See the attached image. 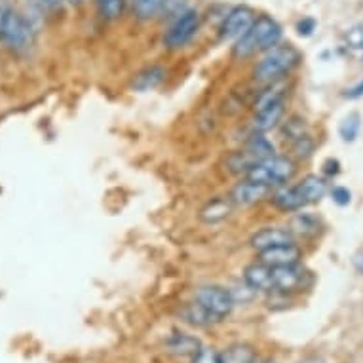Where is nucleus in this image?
<instances>
[{"mask_svg": "<svg viewBox=\"0 0 363 363\" xmlns=\"http://www.w3.org/2000/svg\"><path fill=\"white\" fill-rule=\"evenodd\" d=\"M281 25L270 16H259L255 23L240 40L234 42L233 57L234 60H247L251 55L268 52L270 48L278 46L281 40Z\"/></svg>", "mask_w": 363, "mask_h": 363, "instance_id": "obj_1", "label": "nucleus"}, {"mask_svg": "<svg viewBox=\"0 0 363 363\" xmlns=\"http://www.w3.org/2000/svg\"><path fill=\"white\" fill-rule=\"evenodd\" d=\"M303 55L293 44H278L264 52L253 67V78L259 84L280 82L301 63Z\"/></svg>", "mask_w": 363, "mask_h": 363, "instance_id": "obj_2", "label": "nucleus"}, {"mask_svg": "<svg viewBox=\"0 0 363 363\" xmlns=\"http://www.w3.org/2000/svg\"><path fill=\"white\" fill-rule=\"evenodd\" d=\"M297 173V164L287 156H270L251 167L245 179H251L267 189H280L287 185Z\"/></svg>", "mask_w": 363, "mask_h": 363, "instance_id": "obj_3", "label": "nucleus"}, {"mask_svg": "<svg viewBox=\"0 0 363 363\" xmlns=\"http://www.w3.org/2000/svg\"><path fill=\"white\" fill-rule=\"evenodd\" d=\"M35 35V25L30 23L29 18H25L23 13L8 8L2 27H0V42L6 46L12 54H21L29 48Z\"/></svg>", "mask_w": 363, "mask_h": 363, "instance_id": "obj_4", "label": "nucleus"}, {"mask_svg": "<svg viewBox=\"0 0 363 363\" xmlns=\"http://www.w3.org/2000/svg\"><path fill=\"white\" fill-rule=\"evenodd\" d=\"M198 29H200V13L189 8L173 19V23L164 35V46L172 52L185 48L186 44L196 36Z\"/></svg>", "mask_w": 363, "mask_h": 363, "instance_id": "obj_5", "label": "nucleus"}, {"mask_svg": "<svg viewBox=\"0 0 363 363\" xmlns=\"http://www.w3.org/2000/svg\"><path fill=\"white\" fill-rule=\"evenodd\" d=\"M194 301L200 303L203 308H208L219 320L226 318L234 308V297L230 289L220 286H202L194 291Z\"/></svg>", "mask_w": 363, "mask_h": 363, "instance_id": "obj_6", "label": "nucleus"}, {"mask_svg": "<svg viewBox=\"0 0 363 363\" xmlns=\"http://www.w3.org/2000/svg\"><path fill=\"white\" fill-rule=\"evenodd\" d=\"M255 12H253V8L250 6H236L233 8L230 12L226 13L225 19H223V23L219 27L220 38L223 40H240L242 36L247 33V30L253 27L255 23Z\"/></svg>", "mask_w": 363, "mask_h": 363, "instance_id": "obj_7", "label": "nucleus"}, {"mask_svg": "<svg viewBox=\"0 0 363 363\" xmlns=\"http://www.w3.org/2000/svg\"><path fill=\"white\" fill-rule=\"evenodd\" d=\"M251 247L261 253V251L280 247V245L295 244V236L289 233V228H280V226H264L261 230H257L250 240Z\"/></svg>", "mask_w": 363, "mask_h": 363, "instance_id": "obj_8", "label": "nucleus"}, {"mask_svg": "<svg viewBox=\"0 0 363 363\" xmlns=\"http://www.w3.org/2000/svg\"><path fill=\"white\" fill-rule=\"evenodd\" d=\"M272 194L270 189L259 185L251 179H244L240 181L238 185L233 186V191L228 194L230 202L234 203V208H245V206H253V203H259L261 200L268 198Z\"/></svg>", "mask_w": 363, "mask_h": 363, "instance_id": "obj_9", "label": "nucleus"}, {"mask_svg": "<svg viewBox=\"0 0 363 363\" xmlns=\"http://www.w3.org/2000/svg\"><path fill=\"white\" fill-rule=\"evenodd\" d=\"M308 281V272L301 268L298 264L293 267H280L274 268V291L276 293H293L303 289Z\"/></svg>", "mask_w": 363, "mask_h": 363, "instance_id": "obj_10", "label": "nucleus"}, {"mask_svg": "<svg viewBox=\"0 0 363 363\" xmlns=\"http://www.w3.org/2000/svg\"><path fill=\"white\" fill-rule=\"evenodd\" d=\"M301 259H303V251L297 244L280 245V247H272V250L259 253V261L272 268L293 267V264H298Z\"/></svg>", "mask_w": 363, "mask_h": 363, "instance_id": "obj_11", "label": "nucleus"}, {"mask_svg": "<svg viewBox=\"0 0 363 363\" xmlns=\"http://www.w3.org/2000/svg\"><path fill=\"white\" fill-rule=\"evenodd\" d=\"M270 202L284 213H295V211H301L304 206H308L298 185H284L276 189V192L270 194Z\"/></svg>", "mask_w": 363, "mask_h": 363, "instance_id": "obj_12", "label": "nucleus"}, {"mask_svg": "<svg viewBox=\"0 0 363 363\" xmlns=\"http://www.w3.org/2000/svg\"><path fill=\"white\" fill-rule=\"evenodd\" d=\"M244 281L255 291H274V268L261 261L247 264L244 270Z\"/></svg>", "mask_w": 363, "mask_h": 363, "instance_id": "obj_13", "label": "nucleus"}, {"mask_svg": "<svg viewBox=\"0 0 363 363\" xmlns=\"http://www.w3.org/2000/svg\"><path fill=\"white\" fill-rule=\"evenodd\" d=\"M234 209V203L230 202L228 196H217L211 198L202 209H200V220L206 223V225H217V223H223L230 217Z\"/></svg>", "mask_w": 363, "mask_h": 363, "instance_id": "obj_14", "label": "nucleus"}, {"mask_svg": "<svg viewBox=\"0 0 363 363\" xmlns=\"http://www.w3.org/2000/svg\"><path fill=\"white\" fill-rule=\"evenodd\" d=\"M181 318H183V322L191 323L194 328H209V325H213V323H219L220 320L215 314H211L208 308H203L202 304L196 303V301H192V303H186L183 308H181Z\"/></svg>", "mask_w": 363, "mask_h": 363, "instance_id": "obj_15", "label": "nucleus"}, {"mask_svg": "<svg viewBox=\"0 0 363 363\" xmlns=\"http://www.w3.org/2000/svg\"><path fill=\"white\" fill-rule=\"evenodd\" d=\"M284 114H286V103H278L274 107L259 111V113H255L251 130H253V133H267V131H270L276 125H280Z\"/></svg>", "mask_w": 363, "mask_h": 363, "instance_id": "obj_16", "label": "nucleus"}, {"mask_svg": "<svg viewBox=\"0 0 363 363\" xmlns=\"http://www.w3.org/2000/svg\"><path fill=\"white\" fill-rule=\"evenodd\" d=\"M167 71L162 65H149L141 69V71L133 77L131 80V88L138 91H149V89L158 88L164 80H166Z\"/></svg>", "mask_w": 363, "mask_h": 363, "instance_id": "obj_17", "label": "nucleus"}, {"mask_svg": "<svg viewBox=\"0 0 363 363\" xmlns=\"http://www.w3.org/2000/svg\"><path fill=\"white\" fill-rule=\"evenodd\" d=\"M167 350L175 354V356H196L198 352L202 350V342L189 333H173L166 340Z\"/></svg>", "mask_w": 363, "mask_h": 363, "instance_id": "obj_18", "label": "nucleus"}, {"mask_svg": "<svg viewBox=\"0 0 363 363\" xmlns=\"http://www.w3.org/2000/svg\"><path fill=\"white\" fill-rule=\"evenodd\" d=\"M297 185L301 189V192H303L304 200H306L308 206L310 203H318L328 194V181L318 177V175H306Z\"/></svg>", "mask_w": 363, "mask_h": 363, "instance_id": "obj_19", "label": "nucleus"}, {"mask_svg": "<svg viewBox=\"0 0 363 363\" xmlns=\"http://www.w3.org/2000/svg\"><path fill=\"white\" fill-rule=\"evenodd\" d=\"M220 363H255L257 352L253 346L238 342V345L228 346L226 350L219 352Z\"/></svg>", "mask_w": 363, "mask_h": 363, "instance_id": "obj_20", "label": "nucleus"}, {"mask_svg": "<svg viewBox=\"0 0 363 363\" xmlns=\"http://www.w3.org/2000/svg\"><path fill=\"white\" fill-rule=\"evenodd\" d=\"M318 219H315L314 215L310 213H297L295 217L291 219V225H289V233L295 236H312V234L318 233Z\"/></svg>", "mask_w": 363, "mask_h": 363, "instance_id": "obj_21", "label": "nucleus"}, {"mask_svg": "<svg viewBox=\"0 0 363 363\" xmlns=\"http://www.w3.org/2000/svg\"><path fill=\"white\" fill-rule=\"evenodd\" d=\"M306 133H308V131H306V122H304V118H301V116H291V118H287L286 122H281L280 135L284 141L295 143L298 138H303Z\"/></svg>", "mask_w": 363, "mask_h": 363, "instance_id": "obj_22", "label": "nucleus"}, {"mask_svg": "<svg viewBox=\"0 0 363 363\" xmlns=\"http://www.w3.org/2000/svg\"><path fill=\"white\" fill-rule=\"evenodd\" d=\"M166 0H133V16L139 21H149L162 12Z\"/></svg>", "mask_w": 363, "mask_h": 363, "instance_id": "obj_23", "label": "nucleus"}, {"mask_svg": "<svg viewBox=\"0 0 363 363\" xmlns=\"http://www.w3.org/2000/svg\"><path fill=\"white\" fill-rule=\"evenodd\" d=\"M125 0H97V10L105 21H114L124 12Z\"/></svg>", "mask_w": 363, "mask_h": 363, "instance_id": "obj_24", "label": "nucleus"}, {"mask_svg": "<svg viewBox=\"0 0 363 363\" xmlns=\"http://www.w3.org/2000/svg\"><path fill=\"white\" fill-rule=\"evenodd\" d=\"M359 128H362V118H359V114L357 113L348 114V116L342 120V124H340V128H339L342 141H346V143H352V141L357 138Z\"/></svg>", "mask_w": 363, "mask_h": 363, "instance_id": "obj_25", "label": "nucleus"}, {"mask_svg": "<svg viewBox=\"0 0 363 363\" xmlns=\"http://www.w3.org/2000/svg\"><path fill=\"white\" fill-rule=\"evenodd\" d=\"M314 139L310 138L308 133L303 135V138H298L295 143H291V149L297 158H308V156L314 152Z\"/></svg>", "mask_w": 363, "mask_h": 363, "instance_id": "obj_26", "label": "nucleus"}, {"mask_svg": "<svg viewBox=\"0 0 363 363\" xmlns=\"http://www.w3.org/2000/svg\"><path fill=\"white\" fill-rule=\"evenodd\" d=\"M191 363H220V354L213 348H202L196 356H192Z\"/></svg>", "mask_w": 363, "mask_h": 363, "instance_id": "obj_27", "label": "nucleus"}, {"mask_svg": "<svg viewBox=\"0 0 363 363\" xmlns=\"http://www.w3.org/2000/svg\"><path fill=\"white\" fill-rule=\"evenodd\" d=\"M189 10L186 8V0H166L164 2V8H162V12H166L167 16H181V13Z\"/></svg>", "mask_w": 363, "mask_h": 363, "instance_id": "obj_28", "label": "nucleus"}, {"mask_svg": "<svg viewBox=\"0 0 363 363\" xmlns=\"http://www.w3.org/2000/svg\"><path fill=\"white\" fill-rule=\"evenodd\" d=\"M346 42L352 50L363 48V27H354L346 33Z\"/></svg>", "mask_w": 363, "mask_h": 363, "instance_id": "obj_29", "label": "nucleus"}, {"mask_svg": "<svg viewBox=\"0 0 363 363\" xmlns=\"http://www.w3.org/2000/svg\"><path fill=\"white\" fill-rule=\"evenodd\" d=\"M350 191L345 189V186H335L333 191H331V198H333V202H337L339 206H346V203H350Z\"/></svg>", "mask_w": 363, "mask_h": 363, "instance_id": "obj_30", "label": "nucleus"}, {"mask_svg": "<svg viewBox=\"0 0 363 363\" xmlns=\"http://www.w3.org/2000/svg\"><path fill=\"white\" fill-rule=\"evenodd\" d=\"M67 0H38L42 10H48V12H57L61 8L65 6Z\"/></svg>", "mask_w": 363, "mask_h": 363, "instance_id": "obj_31", "label": "nucleus"}, {"mask_svg": "<svg viewBox=\"0 0 363 363\" xmlns=\"http://www.w3.org/2000/svg\"><path fill=\"white\" fill-rule=\"evenodd\" d=\"M314 27H315L314 19H310V18L303 19V21H298V23H297L298 35H301V36L312 35V30H314Z\"/></svg>", "mask_w": 363, "mask_h": 363, "instance_id": "obj_32", "label": "nucleus"}, {"mask_svg": "<svg viewBox=\"0 0 363 363\" xmlns=\"http://www.w3.org/2000/svg\"><path fill=\"white\" fill-rule=\"evenodd\" d=\"M363 96V82H359L357 86H354V88L348 89V94H346V97H350V99H356V97H362Z\"/></svg>", "mask_w": 363, "mask_h": 363, "instance_id": "obj_33", "label": "nucleus"}, {"mask_svg": "<svg viewBox=\"0 0 363 363\" xmlns=\"http://www.w3.org/2000/svg\"><path fill=\"white\" fill-rule=\"evenodd\" d=\"M8 8H10V4H8L6 0H0V27H2V21H4V16H6Z\"/></svg>", "mask_w": 363, "mask_h": 363, "instance_id": "obj_34", "label": "nucleus"}, {"mask_svg": "<svg viewBox=\"0 0 363 363\" xmlns=\"http://www.w3.org/2000/svg\"><path fill=\"white\" fill-rule=\"evenodd\" d=\"M354 267H356V270L359 274H363V253L356 255V259H354Z\"/></svg>", "mask_w": 363, "mask_h": 363, "instance_id": "obj_35", "label": "nucleus"}, {"mask_svg": "<svg viewBox=\"0 0 363 363\" xmlns=\"http://www.w3.org/2000/svg\"><path fill=\"white\" fill-rule=\"evenodd\" d=\"M298 363H323L322 359H315V357H308V359H303V362Z\"/></svg>", "mask_w": 363, "mask_h": 363, "instance_id": "obj_36", "label": "nucleus"}, {"mask_svg": "<svg viewBox=\"0 0 363 363\" xmlns=\"http://www.w3.org/2000/svg\"><path fill=\"white\" fill-rule=\"evenodd\" d=\"M67 2H69V4H72V6H80L84 0H67Z\"/></svg>", "mask_w": 363, "mask_h": 363, "instance_id": "obj_37", "label": "nucleus"}, {"mask_svg": "<svg viewBox=\"0 0 363 363\" xmlns=\"http://www.w3.org/2000/svg\"><path fill=\"white\" fill-rule=\"evenodd\" d=\"M255 363H274V362H270V359H267V362H255Z\"/></svg>", "mask_w": 363, "mask_h": 363, "instance_id": "obj_38", "label": "nucleus"}]
</instances>
